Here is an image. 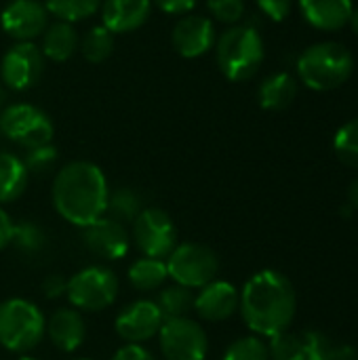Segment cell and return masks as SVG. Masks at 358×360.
Listing matches in <instances>:
<instances>
[{"label": "cell", "mask_w": 358, "mask_h": 360, "mask_svg": "<svg viewBox=\"0 0 358 360\" xmlns=\"http://www.w3.org/2000/svg\"><path fill=\"white\" fill-rule=\"evenodd\" d=\"M238 310L253 333L274 338L289 331L298 310V295L285 274L262 270L245 283Z\"/></svg>", "instance_id": "cell-1"}, {"label": "cell", "mask_w": 358, "mask_h": 360, "mask_svg": "<svg viewBox=\"0 0 358 360\" xmlns=\"http://www.w3.org/2000/svg\"><path fill=\"white\" fill-rule=\"evenodd\" d=\"M108 196V179L95 162L72 160L55 175L53 205L65 221L78 228H87L106 215Z\"/></svg>", "instance_id": "cell-2"}, {"label": "cell", "mask_w": 358, "mask_h": 360, "mask_svg": "<svg viewBox=\"0 0 358 360\" xmlns=\"http://www.w3.org/2000/svg\"><path fill=\"white\" fill-rule=\"evenodd\" d=\"M215 57L222 74L232 82H243L255 76L264 61V40L251 25H230L215 40Z\"/></svg>", "instance_id": "cell-3"}, {"label": "cell", "mask_w": 358, "mask_h": 360, "mask_svg": "<svg viewBox=\"0 0 358 360\" xmlns=\"http://www.w3.org/2000/svg\"><path fill=\"white\" fill-rule=\"evenodd\" d=\"M352 55L340 42H319L308 46L298 59L300 80L314 91H331L352 74Z\"/></svg>", "instance_id": "cell-4"}, {"label": "cell", "mask_w": 358, "mask_h": 360, "mask_svg": "<svg viewBox=\"0 0 358 360\" xmlns=\"http://www.w3.org/2000/svg\"><path fill=\"white\" fill-rule=\"evenodd\" d=\"M46 335V319L30 300L13 297L0 304V346L15 354L34 350Z\"/></svg>", "instance_id": "cell-5"}, {"label": "cell", "mask_w": 358, "mask_h": 360, "mask_svg": "<svg viewBox=\"0 0 358 360\" xmlns=\"http://www.w3.org/2000/svg\"><path fill=\"white\" fill-rule=\"evenodd\" d=\"M65 295L72 308L99 312L110 308L118 297V276L103 266H89L68 281Z\"/></svg>", "instance_id": "cell-6"}, {"label": "cell", "mask_w": 358, "mask_h": 360, "mask_svg": "<svg viewBox=\"0 0 358 360\" xmlns=\"http://www.w3.org/2000/svg\"><path fill=\"white\" fill-rule=\"evenodd\" d=\"M0 131L21 148H38L53 141L55 127L49 114L32 103H13L0 110Z\"/></svg>", "instance_id": "cell-7"}, {"label": "cell", "mask_w": 358, "mask_h": 360, "mask_svg": "<svg viewBox=\"0 0 358 360\" xmlns=\"http://www.w3.org/2000/svg\"><path fill=\"white\" fill-rule=\"evenodd\" d=\"M167 272L186 289H203L215 281L219 272V259L213 249L198 243H181L167 257Z\"/></svg>", "instance_id": "cell-8"}, {"label": "cell", "mask_w": 358, "mask_h": 360, "mask_svg": "<svg viewBox=\"0 0 358 360\" xmlns=\"http://www.w3.org/2000/svg\"><path fill=\"white\" fill-rule=\"evenodd\" d=\"M133 240L143 257L165 262L177 247V230L171 215L158 207L143 209L133 221Z\"/></svg>", "instance_id": "cell-9"}, {"label": "cell", "mask_w": 358, "mask_h": 360, "mask_svg": "<svg viewBox=\"0 0 358 360\" xmlns=\"http://www.w3.org/2000/svg\"><path fill=\"white\" fill-rule=\"evenodd\" d=\"M158 338L160 350L167 360H205L209 352L205 329L188 316L165 321Z\"/></svg>", "instance_id": "cell-10"}, {"label": "cell", "mask_w": 358, "mask_h": 360, "mask_svg": "<svg viewBox=\"0 0 358 360\" xmlns=\"http://www.w3.org/2000/svg\"><path fill=\"white\" fill-rule=\"evenodd\" d=\"M44 55L34 42H15L0 59L2 84L13 91H30L44 72Z\"/></svg>", "instance_id": "cell-11"}, {"label": "cell", "mask_w": 358, "mask_h": 360, "mask_svg": "<svg viewBox=\"0 0 358 360\" xmlns=\"http://www.w3.org/2000/svg\"><path fill=\"white\" fill-rule=\"evenodd\" d=\"M0 25L15 42H32L49 27V11L38 0H11L0 11Z\"/></svg>", "instance_id": "cell-12"}, {"label": "cell", "mask_w": 358, "mask_h": 360, "mask_svg": "<svg viewBox=\"0 0 358 360\" xmlns=\"http://www.w3.org/2000/svg\"><path fill=\"white\" fill-rule=\"evenodd\" d=\"M165 323V316L156 302L139 300L129 304L118 316H116V333L127 344H143L158 335L160 327Z\"/></svg>", "instance_id": "cell-13"}, {"label": "cell", "mask_w": 358, "mask_h": 360, "mask_svg": "<svg viewBox=\"0 0 358 360\" xmlns=\"http://www.w3.org/2000/svg\"><path fill=\"white\" fill-rule=\"evenodd\" d=\"M215 25L205 15H184L171 32L173 49L186 59L203 57L215 46Z\"/></svg>", "instance_id": "cell-14"}, {"label": "cell", "mask_w": 358, "mask_h": 360, "mask_svg": "<svg viewBox=\"0 0 358 360\" xmlns=\"http://www.w3.org/2000/svg\"><path fill=\"white\" fill-rule=\"evenodd\" d=\"M82 240L91 253L108 262L122 259L129 253V245H131L127 228L108 215L82 228Z\"/></svg>", "instance_id": "cell-15"}, {"label": "cell", "mask_w": 358, "mask_h": 360, "mask_svg": "<svg viewBox=\"0 0 358 360\" xmlns=\"http://www.w3.org/2000/svg\"><path fill=\"white\" fill-rule=\"evenodd\" d=\"M241 304V293L234 285L226 281H211L205 285L198 295H194V310L203 321L222 323L236 314Z\"/></svg>", "instance_id": "cell-16"}, {"label": "cell", "mask_w": 358, "mask_h": 360, "mask_svg": "<svg viewBox=\"0 0 358 360\" xmlns=\"http://www.w3.org/2000/svg\"><path fill=\"white\" fill-rule=\"evenodd\" d=\"M99 13L101 25L108 27L114 36L129 34L148 21L152 13V0H103Z\"/></svg>", "instance_id": "cell-17"}, {"label": "cell", "mask_w": 358, "mask_h": 360, "mask_svg": "<svg viewBox=\"0 0 358 360\" xmlns=\"http://www.w3.org/2000/svg\"><path fill=\"white\" fill-rule=\"evenodd\" d=\"M46 335L61 352H74L87 338V325L76 308H59L46 321Z\"/></svg>", "instance_id": "cell-18"}, {"label": "cell", "mask_w": 358, "mask_h": 360, "mask_svg": "<svg viewBox=\"0 0 358 360\" xmlns=\"http://www.w3.org/2000/svg\"><path fill=\"white\" fill-rule=\"evenodd\" d=\"M304 19L323 32L342 30L352 15V0H300Z\"/></svg>", "instance_id": "cell-19"}, {"label": "cell", "mask_w": 358, "mask_h": 360, "mask_svg": "<svg viewBox=\"0 0 358 360\" xmlns=\"http://www.w3.org/2000/svg\"><path fill=\"white\" fill-rule=\"evenodd\" d=\"M78 42H80V36H78L74 23L55 21V23H49V27L42 32L40 51H42L44 59L63 63L78 51Z\"/></svg>", "instance_id": "cell-20"}, {"label": "cell", "mask_w": 358, "mask_h": 360, "mask_svg": "<svg viewBox=\"0 0 358 360\" xmlns=\"http://www.w3.org/2000/svg\"><path fill=\"white\" fill-rule=\"evenodd\" d=\"M298 97V82L291 74L287 72H276L268 76L257 91L260 105L270 112H279L289 108Z\"/></svg>", "instance_id": "cell-21"}, {"label": "cell", "mask_w": 358, "mask_h": 360, "mask_svg": "<svg viewBox=\"0 0 358 360\" xmlns=\"http://www.w3.org/2000/svg\"><path fill=\"white\" fill-rule=\"evenodd\" d=\"M30 173L13 152H0V205L15 202L27 188Z\"/></svg>", "instance_id": "cell-22"}, {"label": "cell", "mask_w": 358, "mask_h": 360, "mask_svg": "<svg viewBox=\"0 0 358 360\" xmlns=\"http://www.w3.org/2000/svg\"><path fill=\"white\" fill-rule=\"evenodd\" d=\"M169 278L167 262L152 259V257H139L129 268V283L137 291H154Z\"/></svg>", "instance_id": "cell-23"}, {"label": "cell", "mask_w": 358, "mask_h": 360, "mask_svg": "<svg viewBox=\"0 0 358 360\" xmlns=\"http://www.w3.org/2000/svg\"><path fill=\"white\" fill-rule=\"evenodd\" d=\"M114 42H116V36H114L108 27H103V25L99 23V25L89 27V30L80 36L78 51L82 53V57H84L89 63H101V61H106V59L112 55Z\"/></svg>", "instance_id": "cell-24"}, {"label": "cell", "mask_w": 358, "mask_h": 360, "mask_svg": "<svg viewBox=\"0 0 358 360\" xmlns=\"http://www.w3.org/2000/svg\"><path fill=\"white\" fill-rule=\"evenodd\" d=\"M101 2L103 0H44V6L57 21L78 23L99 13Z\"/></svg>", "instance_id": "cell-25"}, {"label": "cell", "mask_w": 358, "mask_h": 360, "mask_svg": "<svg viewBox=\"0 0 358 360\" xmlns=\"http://www.w3.org/2000/svg\"><path fill=\"white\" fill-rule=\"evenodd\" d=\"M156 306L160 308L165 321L169 319H184L194 310V293L181 285H171L162 289L156 297Z\"/></svg>", "instance_id": "cell-26"}, {"label": "cell", "mask_w": 358, "mask_h": 360, "mask_svg": "<svg viewBox=\"0 0 358 360\" xmlns=\"http://www.w3.org/2000/svg\"><path fill=\"white\" fill-rule=\"evenodd\" d=\"M141 211H143L141 198H139V194H135V190L118 188V190L110 192L108 209H106L108 217H112V219H116V221H120L124 226V224H133Z\"/></svg>", "instance_id": "cell-27"}, {"label": "cell", "mask_w": 358, "mask_h": 360, "mask_svg": "<svg viewBox=\"0 0 358 360\" xmlns=\"http://www.w3.org/2000/svg\"><path fill=\"white\" fill-rule=\"evenodd\" d=\"M11 247H15L23 255H38L46 247V234L34 221H27V219L17 221V224H13Z\"/></svg>", "instance_id": "cell-28"}, {"label": "cell", "mask_w": 358, "mask_h": 360, "mask_svg": "<svg viewBox=\"0 0 358 360\" xmlns=\"http://www.w3.org/2000/svg\"><path fill=\"white\" fill-rule=\"evenodd\" d=\"M333 150L344 165L358 169V118L340 127L333 139Z\"/></svg>", "instance_id": "cell-29"}, {"label": "cell", "mask_w": 358, "mask_h": 360, "mask_svg": "<svg viewBox=\"0 0 358 360\" xmlns=\"http://www.w3.org/2000/svg\"><path fill=\"white\" fill-rule=\"evenodd\" d=\"M270 360H306V348L302 335L283 331L274 338H270L268 344Z\"/></svg>", "instance_id": "cell-30"}, {"label": "cell", "mask_w": 358, "mask_h": 360, "mask_svg": "<svg viewBox=\"0 0 358 360\" xmlns=\"http://www.w3.org/2000/svg\"><path fill=\"white\" fill-rule=\"evenodd\" d=\"M224 360H270L268 354V344H264L260 338H241L230 344L226 350Z\"/></svg>", "instance_id": "cell-31"}, {"label": "cell", "mask_w": 358, "mask_h": 360, "mask_svg": "<svg viewBox=\"0 0 358 360\" xmlns=\"http://www.w3.org/2000/svg\"><path fill=\"white\" fill-rule=\"evenodd\" d=\"M304 348H306V360H333L338 342H333L329 335L321 331H306L302 333Z\"/></svg>", "instance_id": "cell-32"}, {"label": "cell", "mask_w": 358, "mask_h": 360, "mask_svg": "<svg viewBox=\"0 0 358 360\" xmlns=\"http://www.w3.org/2000/svg\"><path fill=\"white\" fill-rule=\"evenodd\" d=\"M21 160H23L27 173L44 175V173H49V171L53 169V165L57 162V150H55V146H51V143L38 146V148H30Z\"/></svg>", "instance_id": "cell-33"}, {"label": "cell", "mask_w": 358, "mask_h": 360, "mask_svg": "<svg viewBox=\"0 0 358 360\" xmlns=\"http://www.w3.org/2000/svg\"><path fill=\"white\" fill-rule=\"evenodd\" d=\"M207 8L215 21L236 25L245 15V0H207Z\"/></svg>", "instance_id": "cell-34"}, {"label": "cell", "mask_w": 358, "mask_h": 360, "mask_svg": "<svg viewBox=\"0 0 358 360\" xmlns=\"http://www.w3.org/2000/svg\"><path fill=\"white\" fill-rule=\"evenodd\" d=\"M257 6L272 21H285L293 8V0H257Z\"/></svg>", "instance_id": "cell-35"}, {"label": "cell", "mask_w": 358, "mask_h": 360, "mask_svg": "<svg viewBox=\"0 0 358 360\" xmlns=\"http://www.w3.org/2000/svg\"><path fill=\"white\" fill-rule=\"evenodd\" d=\"M198 0H152V4L158 6L165 15H190L194 11Z\"/></svg>", "instance_id": "cell-36"}, {"label": "cell", "mask_w": 358, "mask_h": 360, "mask_svg": "<svg viewBox=\"0 0 358 360\" xmlns=\"http://www.w3.org/2000/svg\"><path fill=\"white\" fill-rule=\"evenodd\" d=\"M112 360H154V356L141 344H127L120 350H116Z\"/></svg>", "instance_id": "cell-37"}, {"label": "cell", "mask_w": 358, "mask_h": 360, "mask_svg": "<svg viewBox=\"0 0 358 360\" xmlns=\"http://www.w3.org/2000/svg\"><path fill=\"white\" fill-rule=\"evenodd\" d=\"M68 289V278H63L61 274H51L46 276V281L42 283V291L49 300L61 297Z\"/></svg>", "instance_id": "cell-38"}, {"label": "cell", "mask_w": 358, "mask_h": 360, "mask_svg": "<svg viewBox=\"0 0 358 360\" xmlns=\"http://www.w3.org/2000/svg\"><path fill=\"white\" fill-rule=\"evenodd\" d=\"M13 219L8 217V213L0 207V251L11 247V236H13Z\"/></svg>", "instance_id": "cell-39"}, {"label": "cell", "mask_w": 358, "mask_h": 360, "mask_svg": "<svg viewBox=\"0 0 358 360\" xmlns=\"http://www.w3.org/2000/svg\"><path fill=\"white\" fill-rule=\"evenodd\" d=\"M333 360H358V352L350 344H338Z\"/></svg>", "instance_id": "cell-40"}, {"label": "cell", "mask_w": 358, "mask_h": 360, "mask_svg": "<svg viewBox=\"0 0 358 360\" xmlns=\"http://www.w3.org/2000/svg\"><path fill=\"white\" fill-rule=\"evenodd\" d=\"M348 202H350L352 209H358V177L348 188Z\"/></svg>", "instance_id": "cell-41"}, {"label": "cell", "mask_w": 358, "mask_h": 360, "mask_svg": "<svg viewBox=\"0 0 358 360\" xmlns=\"http://www.w3.org/2000/svg\"><path fill=\"white\" fill-rule=\"evenodd\" d=\"M348 23H350L352 32H354V34H357V36H358V8H352V15H350Z\"/></svg>", "instance_id": "cell-42"}, {"label": "cell", "mask_w": 358, "mask_h": 360, "mask_svg": "<svg viewBox=\"0 0 358 360\" xmlns=\"http://www.w3.org/2000/svg\"><path fill=\"white\" fill-rule=\"evenodd\" d=\"M2 103H4V89H2V84H0V110H2Z\"/></svg>", "instance_id": "cell-43"}, {"label": "cell", "mask_w": 358, "mask_h": 360, "mask_svg": "<svg viewBox=\"0 0 358 360\" xmlns=\"http://www.w3.org/2000/svg\"><path fill=\"white\" fill-rule=\"evenodd\" d=\"M19 360H38V359H34V356H21Z\"/></svg>", "instance_id": "cell-44"}, {"label": "cell", "mask_w": 358, "mask_h": 360, "mask_svg": "<svg viewBox=\"0 0 358 360\" xmlns=\"http://www.w3.org/2000/svg\"><path fill=\"white\" fill-rule=\"evenodd\" d=\"M76 360H91V359H76Z\"/></svg>", "instance_id": "cell-45"}]
</instances>
